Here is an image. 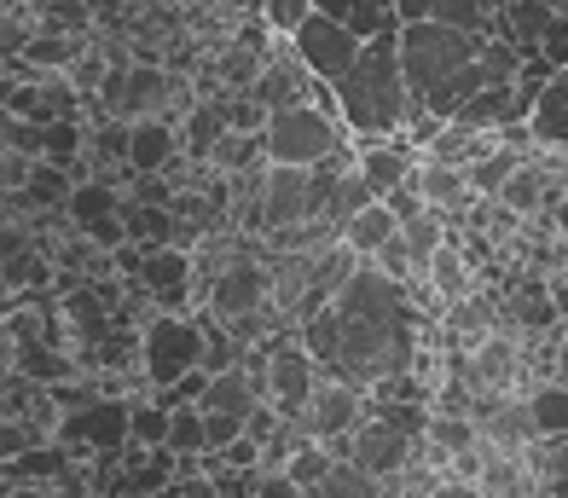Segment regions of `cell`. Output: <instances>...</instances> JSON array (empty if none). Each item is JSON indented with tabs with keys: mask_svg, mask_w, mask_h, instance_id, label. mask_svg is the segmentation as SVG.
<instances>
[{
	"mask_svg": "<svg viewBox=\"0 0 568 498\" xmlns=\"http://www.w3.org/2000/svg\"><path fill=\"white\" fill-rule=\"evenodd\" d=\"M337 99H343V128H354L359 145L400 140V128L412 116V93H406V70H400V30L366 41L359 64L337 82Z\"/></svg>",
	"mask_w": 568,
	"mask_h": 498,
	"instance_id": "6da1fadb",
	"label": "cell"
},
{
	"mask_svg": "<svg viewBox=\"0 0 568 498\" xmlns=\"http://www.w3.org/2000/svg\"><path fill=\"white\" fill-rule=\"evenodd\" d=\"M481 41L487 35H464L453 23H400V70H406V93H412V111H429V99L442 93L458 70H470L481 59Z\"/></svg>",
	"mask_w": 568,
	"mask_h": 498,
	"instance_id": "7a4b0ae2",
	"label": "cell"
},
{
	"mask_svg": "<svg viewBox=\"0 0 568 498\" xmlns=\"http://www.w3.org/2000/svg\"><path fill=\"white\" fill-rule=\"evenodd\" d=\"M262 140H267V163H273V169H320V163H331L337 151H348L337 116H325L320 104H307V99L273 111Z\"/></svg>",
	"mask_w": 568,
	"mask_h": 498,
	"instance_id": "3957f363",
	"label": "cell"
},
{
	"mask_svg": "<svg viewBox=\"0 0 568 498\" xmlns=\"http://www.w3.org/2000/svg\"><path fill=\"white\" fill-rule=\"evenodd\" d=\"M140 365L158 388H174L180 377H192L203 365V325L180 319V313H158L145 325V343H140Z\"/></svg>",
	"mask_w": 568,
	"mask_h": 498,
	"instance_id": "277c9868",
	"label": "cell"
},
{
	"mask_svg": "<svg viewBox=\"0 0 568 498\" xmlns=\"http://www.w3.org/2000/svg\"><path fill=\"white\" fill-rule=\"evenodd\" d=\"M296 424L307 429V440H325V447L337 453V458H348L354 429L366 424V388L337 383V377H320L314 400H307V411L296 417Z\"/></svg>",
	"mask_w": 568,
	"mask_h": 498,
	"instance_id": "5b68a950",
	"label": "cell"
},
{
	"mask_svg": "<svg viewBox=\"0 0 568 498\" xmlns=\"http://www.w3.org/2000/svg\"><path fill=\"white\" fill-rule=\"evenodd\" d=\"M291 47H296V59H302L307 70H314L320 82H331V88H337L343 75L359 64V52H366V41H359V35L348 30V23H337V18H320V12L307 18L296 35H291Z\"/></svg>",
	"mask_w": 568,
	"mask_h": 498,
	"instance_id": "8992f818",
	"label": "cell"
},
{
	"mask_svg": "<svg viewBox=\"0 0 568 498\" xmlns=\"http://www.w3.org/2000/svg\"><path fill=\"white\" fill-rule=\"evenodd\" d=\"M418 447H424V440H412L406 429L389 424V417L366 411V424H359L354 440H348V458H354L359 469H372L377 481H389V476H400V469L418 458Z\"/></svg>",
	"mask_w": 568,
	"mask_h": 498,
	"instance_id": "52a82bcc",
	"label": "cell"
},
{
	"mask_svg": "<svg viewBox=\"0 0 568 498\" xmlns=\"http://www.w3.org/2000/svg\"><path fill=\"white\" fill-rule=\"evenodd\" d=\"M59 435L75 440V447H93V453H116L122 440H134V406L93 400V406H82V411H70Z\"/></svg>",
	"mask_w": 568,
	"mask_h": 498,
	"instance_id": "ba28073f",
	"label": "cell"
},
{
	"mask_svg": "<svg viewBox=\"0 0 568 498\" xmlns=\"http://www.w3.org/2000/svg\"><path fill=\"white\" fill-rule=\"evenodd\" d=\"M418 163H424V151L406 145V140H372V145H359V156H354V169L377 192V203L389 197L395 186H406V180L418 174Z\"/></svg>",
	"mask_w": 568,
	"mask_h": 498,
	"instance_id": "9c48e42d",
	"label": "cell"
},
{
	"mask_svg": "<svg viewBox=\"0 0 568 498\" xmlns=\"http://www.w3.org/2000/svg\"><path fill=\"white\" fill-rule=\"evenodd\" d=\"M180 156V140H174V128L169 122H134L128 128V163H134V174H163L169 163Z\"/></svg>",
	"mask_w": 568,
	"mask_h": 498,
	"instance_id": "30bf717a",
	"label": "cell"
},
{
	"mask_svg": "<svg viewBox=\"0 0 568 498\" xmlns=\"http://www.w3.org/2000/svg\"><path fill=\"white\" fill-rule=\"evenodd\" d=\"M418 192H424V203L429 209H442V215H453V209H464L470 203V169H453V163H418Z\"/></svg>",
	"mask_w": 568,
	"mask_h": 498,
	"instance_id": "8fae6325",
	"label": "cell"
},
{
	"mask_svg": "<svg viewBox=\"0 0 568 498\" xmlns=\"http://www.w3.org/2000/svg\"><path fill=\"white\" fill-rule=\"evenodd\" d=\"M140 278H145V291H151V296H158V302H163V307L174 313L180 302H186V278H192V261L180 255V250H151V255H145V273H140Z\"/></svg>",
	"mask_w": 568,
	"mask_h": 498,
	"instance_id": "7c38bea8",
	"label": "cell"
},
{
	"mask_svg": "<svg viewBox=\"0 0 568 498\" xmlns=\"http://www.w3.org/2000/svg\"><path fill=\"white\" fill-rule=\"evenodd\" d=\"M528 122H534V140L539 145H568V70H557L551 82H546V93H539Z\"/></svg>",
	"mask_w": 568,
	"mask_h": 498,
	"instance_id": "4fadbf2b",
	"label": "cell"
},
{
	"mask_svg": "<svg viewBox=\"0 0 568 498\" xmlns=\"http://www.w3.org/2000/svg\"><path fill=\"white\" fill-rule=\"evenodd\" d=\"M389 238H400V221L389 215V203H372L366 215H354V221L343 226V244H348L354 255H366V261L389 244Z\"/></svg>",
	"mask_w": 568,
	"mask_h": 498,
	"instance_id": "5bb4252c",
	"label": "cell"
},
{
	"mask_svg": "<svg viewBox=\"0 0 568 498\" xmlns=\"http://www.w3.org/2000/svg\"><path fill=\"white\" fill-rule=\"evenodd\" d=\"M307 498H383V481L372 476V469H359L354 458H337L325 469L320 487H307Z\"/></svg>",
	"mask_w": 568,
	"mask_h": 498,
	"instance_id": "9a60e30c",
	"label": "cell"
},
{
	"mask_svg": "<svg viewBox=\"0 0 568 498\" xmlns=\"http://www.w3.org/2000/svg\"><path fill=\"white\" fill-rule=\"evenodd\" d=\"M523 169H528V151L499 140V151H487L481 163L470 169V186H476V192H487V197H499V192H505V186H510V180L523 174Z\"/></svg>",
	"mask_w": 568,
	"mask_h": 498,
	"instance_id": "2e32d148",
	"label": "cell"
},
{
	"mask_svg": "<svg viewBox=\"0 0 568 498\" xmlns=\"http://www.w3.org/2000/svg\"><path fill=\"white\" fill-rule=\"evenodd\" d=\"M487 498H528L534 481H528V458H510V453H494L481 469V481H476Z\"/></svg>",
	"mask_w": 568,
	"mask_h": 498,
	"instance_id": "e0dca14e",
	"label": "cell"
},
{
	"mask_svg": "<svg viewBox=\"0 0 568 498\" xmlns=\"http://www.w3.org/2000/svg\"><path fill=\"white\" fill-rule=\"evenodd\" d=\"M169 453H174V458H210V417H203V406H180V411H174Z\"/></svg>",
	"mask_w": 568,
	"mask_h": 498,
	"instance_id": "ac0fdd59",
	"label": "cell"
},
{
	"mask_svg": "<svg viewBox=\"0 0 568 498\" xmlns=\"http://www.w3.org/2000/svg\"><path fill=\"white\" fill-rule=\"evenodd\" d=\"M481 440V424L476 417H458V411H435V424H429V447L442 453L447 464L458 458V453H470Z\"/></svg>",
	"mask_w": 568,
	"mask_h": 498,
	"instance_id": "d6986e66",
	"label": "cell"
},
{
	"mask_svg": "<svg viewBox=\"0 0 568 498\" xmlns=\"http://www.w3.org/2000/svg\"><path fill=\"white\" fill-rule=\"evenodd\" d=\"M464 284H470V267H464V255H458V238L447 232V244L435 250V261H429V291L442 302H458Z\"/></svg>",
	"mask_w": 568,
	"mask_h": 498,
	"instance_id": "ffe728a7",
	"label": "cell"
},
{
	"mask_svg": "<svg viewBox=\"0 0 568 498\" xmlns=\"http://www.w3.org/2000/svg\"><path fill=\"white\" fill-rule=\"evenodd\" d=\"M64 209H70V221H75V226H99V221L122 215V203H116V192L105 186V180H88V186H75Z\"/></svg>",
	"mask_w": 568,
	"mask_h": 498,
	"instance_id": "44dd1931",
	"label": "cell"
},
{
	"mask_svg": "<svg viewBox=\"0 0 568 498\" xmlns=\"http://www.w3.org/2000/svg\"><path fill=\"white\" fill-rule=\"evenodd\" d=\"M528 411L539 435H568V383H539L528 395Z\"/></svg>",
	"mask_w": 568,
	"mask_h": 498,
	"instance_id": "7402d4cb",
	"label": "cell"
},
{
	"mask_svg": "<svg viewBox=\"0 0 568 498\" xmlns=\"http://www.w3.org/2000/svg\"><path fill=\"white\" fill-rule=\"evenodd\" d=\"M244 359H250V348L226 325H203V372L221 377V372H239Z\"/></svg>",
	"mask_w": 568,
	"mask_h": 498,
	"instance_id": "603a6c76",
	"label": "cell"
},
{
	"mask_svg": "<svg viewBox=\"0 0 568 498\" xmlns=\"http://www.w3.org/2000/svg\"><path fill=\"white\" fill-rule=\"evenodd\" d=\"M151 99H163V70L134 64V70H128V82H122V104H116V111H122V116H134V122H145Z\"/></svg>",
	"mask_w": 568,
	"mask_h": 498,
	"instance_id": "cb8c5ba5",
	"label": "cell"
},
{
	"mask_svg": "<svg viewBox=\"0 0 568 498\" xmlns=\"http://www.w3.org/2000/svg\"><path fill=\"white\" fill-rule=\"evenodd\" d=\"M424 18L453 23L464 35H487V0H424Z\"/></svg>",
	"mask_w": 568,
	"mask_h": 498,
	"instance_id": "d4e9b609",
	"label": "cell"
},
{
	"mask_svg": "<svg viewBox=\"0 0 568 498\" xmlns=\"http://www.w3.org/2000/svg\"><path fill=\"white\" fill-rule=\"evenodd\" d=\"M221 140H226V104H197L192 122H186V145H192V156H210Z\"/></svg>",
	"mask_w": 568,
	"mask_h": 498,
	"instance_id": "484cf974",
	"label": "cell"
},
{
	"mask_svg": "<svg viewBox=\"0 0 568 498\" xmlns=\"http://www.w3.org/2000/svg\"><path fill=\"white\" fill-rule=\"evenodd\" d=\"M331 464H337V453H331L325 440H307V447H302L291 464H284V469H291V481L307 492V487H320V481H325V469H331Z\"/></svg>",
	"mask_w": 568,
	"mask_h": 498,
	"instance_id": "4316f807",
	"label": "cell"
},
{
	"mask_svg": "<svg viewBox=\"0 0 568 498\" xmlns=\"http://www.w3.org/2000/svg\"><path fill=\"white\" fill-rule=\"evenodd\" d=\"M169 424H174L169 406H134V447L163 453L169 447Z\"/></svg>",
	"mask_w": 568,
	"mask_h": 498,
	"instance_id": "83f0119b",
	"label": "cell"
},
{
	"mask_svg": "<svg viewBox=\"0 0 568 498\" xmlns=\"http://www.w3.org/2000/svg\"><path fill=\"white\" fill-rule=\"evenodd\" d=\"M41 134H47V145H41V163H75V151H82V128H75L70 116L64 122H47L41 128Z\"/></svg>",
	"mask_w": 568,
	"mask_h": 498,
	"instance_id": "f1b7e54d",
	"label": "cell"
},
{
	"mask_svg": "<svg viewBox=\"0 0 568 498\" xmlns=\"http://www.w3.org/2000/svg\"><path fill=\"white\" fill-rule=\"evenodd\" d=\"M64 469H70L64 453H18V458H7V481L18 487V481H36V476H64Z\"/></svg>",
	"mask_w": 568,
	"mask_h": 498,
	"instance_id": "f546056e",
	"label": "cell"
},
{
	"mask_svg": "<svg viewBox=\"0 0 568 498\" xmlns=\"http://www.w3.org/2000/svg\"><path fill=\"white\" fill-rule=\"evenodd\" d=\"M262 18L273 23V35L291 41L307 18H314V0H262Z\"/></svg>",
	"mask_w": 568,
	"mask_h": 498,
	"instance_id": "4dcf8cb0",
	"label": "cell"
},
{
	"mask_svg": "<svg viewBox=\"0 0 568 498\" xmlns=\"http://www.w3.org/2000/svg\"><path fill=\"white\" fill-rule=\"evenodd\" d=\"M516 319H523V325H534V331L557 319V302L546 296V284H539V278H528L523 291H516Z\"/></svg>",
	"mask_w": 568,
	"mask_h": 498,
	"instance_id": "1f68e13d",
	"label": "cell"
},
{
	"mask_svg": "<svg viewBox=\"0 0 568 498\" xmlns=\"http://www.w3.org/2000/svg\"><path fill=\"white\" fill-rule=\"evenodd\" d=\"M528 464L546 481H568V435H539V447L528 453Z\"/></svg>",
	"mask_w": 568,
	"mask_h": 498,
	"instance_id": "d6a6232c",
	"label": "cell"
},
{
	"mask_svg": "<svg viewBox=\"0 0 568 498\" xmlns=\"http://www.w3.org/2000/svg\"><path fill=\"white\" fill-rule=\"evenodd\" d=\"M23 197L30 203H70V186H64V169L59 163H41V169H30V186H23Z\"/></svg>",
	"mask_w": 568,
	"mask_h": 498,
	"instance_id": "836d02e7",
	"label": "cell"
},
{
	"mask_svg": "<svg viewBox=\"0 0 568 498\" xmlns=\"http://www.w3.org/2000/svg\"><path fill=\"white\" fill-rule=\"evenodd\" d=\"M383 203H389V215H395L400 226H406V221H418L424 209H429V203H424V192H418V180H406V186H395Z\"/></svg>",
	"mask_w": 568,
	"mask_h": 498,
	"instance_id": "e575fe53",
	"label": "cell"
},
{
	"mask_svg": "<svg viewBox=\"0 0 568 498\" xmlns=\"http://www.w3.org/2000/svg\"><path fill=\"white\" fill-rule=\"evenodd\" d=\"M203 417H210V453H226L239 435H250L244 417H221V411H203Z\"/></svg>",
	"mask_w": 568,
	"mask_h": 498,
	"instance_id": "d590c367",
	"label": "cell"
},
{
	"mask_svg": "<svg viewBox=\"0 0 568 498\" xmlns=\"http://www.w3.org/2000/svg\"><path fill=\"white\" fill-rule=\"evenodd\" d=\"M539 52H546L557 70H568V12L551 18V30H546V41H539Z\"/></svg>",
	"mask_w": 568,
	"mask_h": 498,
	"instance_id": "8d00e7d4",
	"label": "cell"
},
{
	"mask_svg": "<svg viewBox=\"0 0 568 498\" xmlns=\"http://www.w3.org/2000/svg\"><path fill=\"white\" fill-rule=\"evenodd\" d=\"M255 498H307V492L291 481V469H262V487H255Z\"/></svg>",
	"mask_w": 568,
	"mask_h": 498,
	"instance_id": "74e56055",
	"label": "cell"
},
{
	"mask_svg": "<svg viewBox=\"0 0 568 498\" xmlns=\"http://www.w3.org/2000/svg\"><path fill=\"white\" fill-rule=\"evenodd\" d=\"M30 59H41V64H70V41H36Z\"/></svg>",
	"mask_w": 568,
	"mask_h": 498,
	"instance_id": "f35d334b",
	"label": "cell"
},
{
	"mask_svg": "<svg viewBox=\"0 0 568 498\" xmlns=\"http://www.w3.org/2000/svg\"><path fill=\"white\" fill-rule=\"evenodd\" d=\"M429 498H487V492H481L476 481H458V476H447V481H442V487H435Z\"/></svg>",
	"mask_w": 568,
	"mask_h": 498,
	"instance_id": "ab89813d",
	"label": "cell"
},
{
	"mask_svg": "<svg viewBox=\"0 0 568 498\" xmlns=\"http://www.w3.org/2000/svg\"><path fill=\"white\" fill-rule=\"evenodd\" d=\"M59 23H70V30H75V23H82V7H75V0H59Z\"/></svg>",
	"mask_w": 568,
	"mask_h": 498,
	"instance_id": "60d3db41",
	"label": "cell"
},
{
	"mask_svg": "<svg viewBox=\"0 0 568 498\" xmlns=\"http://www.w3.org/2000/svg\"><path fill=\"white\" fill-rule=\"evenodd\" d=\"M12 498H47V492H36V487H12Z\"/></svg>",
	"mask_w": 568,
	"mask_h": 498,
	"instance_id": "b9f144b4",
	"label": "cell"
},
{
	"mask_svg": "<svg viewBox=\"0 0 568 498\" xmlns=\"http://www.w3.org/2000/svg\"><path fill=\"white\" fill-rule=\"evenodd\" d=\"M546 7H551V12H568V0H546Z\"/></svg>",
	"mask_w": 568,
	"mask_h": 498,
	"instance_id": "7bdbcfd3",
	"label": "cell"
}]
</instances>
